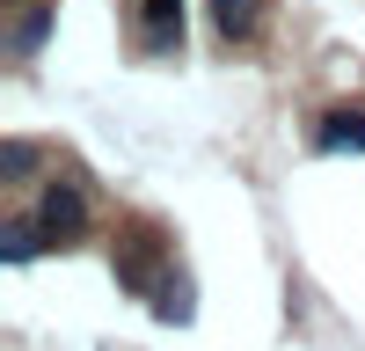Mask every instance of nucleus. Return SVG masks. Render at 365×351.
<instances>
[{"mask_svg": "<svg viewBox=\"0 0 365 351\" xmlns=\"http://www.w3.org/2000/svg\"><path fill=\"white\" fill-rule=\"evenodd\" d=\"M132 29L146 51H175L182 44V0H132Z\"/></svg>", "mask_w": 365, "mask_h": 351, "instance_id": "f03ea898", "label": "nucleus"}, {"mask_svg": "<svg viewBox=\"0 0 365 351\" xmlns=\"http://www.w3.org/2000/svg\"><path fill=\"white\" fill-rule=\"evenodd\" d=\"M125 278H132V285L154 278V234H132V242H125Z\"/></svg>", "mask_w": 365, "mask_h": 351, "instance_id": "39448f33", "label": "nucleus"}, {"mask_svg": "<svg viewBox=\"0 0 365 351\" xmlns=\"http://www.w3.org/2000/svg\"><path fill=\"white\" fill-rule=\"evenodd\" d=\"M322 146H365V110H329V125H322Z\"/></svg>", "mask_w": 365, "mask_h": 351, "instance_id": "20e7f679", "label": "nucleus"}, {"mask_svg": "<svg viewBox=\"0 0 365 351\" xmlns=\"http://www.w3.org/2000/svg\"><path fill=\"white\" fill-rule=\"evenodd\" d=\"M212 22H220V37H256L263 0H212Z\"/></svg>", "mask_w": 365, "mask_h": 351, "instance_id": "7ed1b4c3", "label": "nucleus"}, {"mask_svg": "<svg viewBox=\"0 0 365 351\" xmlns=\"http://www.w3.org/2000/svg\"><path fill=\"white\" fill-rule=\"evenodd\" d=\"M29 227H37V242H73V234L88 227V198H81L73 183H51V190H44V205H37V220H29Z\"/></svg>", "mask_w": 365, "mask_h": 351, "instance_id": "f257e3e1", "label": "nucleus"}]
</instances>
